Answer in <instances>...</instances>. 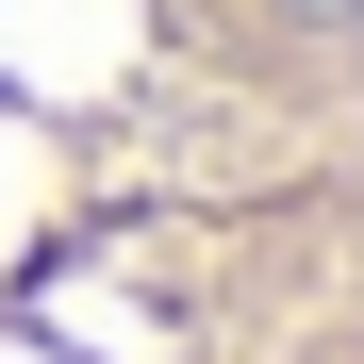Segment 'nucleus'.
Returning <instances> with one entry per match:
<instances>
[{"label": "nucleus", "mask_w": 364, "mask_h": 364, "mask_svg": "<svg viewBox=\"0 0 364 364\" xmlns=\"http://www.w3.org/2000/svg\"><path fill=\"white\" fill-rule=\"evenodd\" d=\"M0 364H364V0H0Z\"/></svg>", "instance_id": "nucleus-1"}]
</instances>
